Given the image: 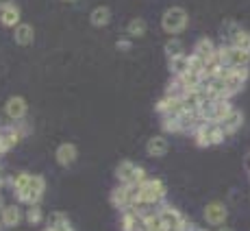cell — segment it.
<instances>
[{"mask_svg": "<svg viewBox=\"0 0 250 231\" xmlns=\"http://www.w3.org/2000/svg\"><path fill=\"white\" fill-rule=\"evenodd\" d=\"M44 194H46V179H44V175H33L28 187L22 192L20 196H18V203L26 205V208H31V205H40V201L44 199Z\"/></svg>", "mask_w": 250, "mask_h": 231, "instance_id": "8992f818", "label": "cell"}, {"mask_svg": "<svg viewBox=\"0 0 250 231\" xmlns=\"http://www.w3.org/2000/svg\"><path fill=\"white\" fill-rule=\"evenodd\" d=\"M20 18H22V11L16 2H11V4H7V7L0 9V24L7 26V28H16L18 24H22Z\"/></svg>", "mask_w": 250, "mask_h": 231, "instance_id": "9a60e30c", "label": "cell"}, {"mask_svg": "<svg viewBox=\"0 0 250 231\" xmlns=\"http://www.w3.org/2000/svg\"><path fill=\"white\" fill-rule=\"evenodd\" d=\"M203 216H205L207 225H211V227H215V229L224 227V223L229 220V208L222 201H211V203L205 205Z\"/></svg>", "mask_w": 250, "mask_h": 231, "instance_id": "52a82bcc", "label": "cell"}, {"mask_svg": "<svg viewBox=\"0 0 250 231\" xmlns=\"http://www.w3.org/2000/svg\"><path fill=\"white\" fill-rule=\"evenodd\" d=\"M89 22H91V26H96V28L107 26V24L111 22V9L104 7V4H98V7H94L89 11Z\"/></svg>", "mask_w": 250, "mask_h": 231, "instance_id": "ffe728a7", "label": "cell"}, {"mask_svg": "<svg viewBox=\"0 0 250 231\" xmlns=\"http://www.w3.org/2000/svg\"><path fill=\"white\" fill-rule=\"evenodd\" d=\"M2 185H4V177H2V172H0V190H2Z\"/></svg>", "mask_w": 250, "mask_h": 231, "instance_id": "d590c367", "label": "cell"}, {"mask_svg": "<svg viewBox=\"0 0 250 231\" xmlns=\"http://www.w3.org/2000/svg\"><path fill=\"white\" fill-rule=\"evenodd\" d=\"M242 124H244V114L239 112V109H233L227 118L220 122V127H222V131H224V136H235V133L242 129Z\"/></svg>", "mask_w": 250, "mask_h": 231, "instance_id": "2e32d148", "label": "cell"}, {"mask_svg": "<svg viewBox=\"0 0 250 231\" xmlns=\"http://www.w3.org/2000/svg\"><path fill=\"white\" fill-rule=\"evenodd\" d=\"M31 179H33V175H31V172H26V170L18 172V175H13L11 179H9V185H11V190L16 192V199H18V196H20L22 192L28 187V184H31Z\"/></svg>", "mask_w": 250, "mask_h": 231, "instance_id": "7402d4cb", "label": "cell"}, {"mask_svg": "<svg viewBox=\"0 0 250 231\" xmlns=\"http://www.w3.org/2000/svg\"><path fill=\"white\" fill-rule=\"evenodd\" d=\"M46 223H48V227L50 229H57V227H61L63 223H68V216H65L63 211H50V214L46 216Z\"/></svg>", "mask_w": 250, "mask_h": 231, "instance_id": "f1b7e54d", "label": "cell"}, {"mask_svg": "<svg viewBox=\"0 0 250 231\" xmlns=\"http://www.w3.org/2000/svg\"><path fill=\"white\" fill-rule=\"evenodd\" d=\"M55 231H76L74 227H72V223H70V220H68V223H63V225H61V227H57Z\"/></svg>", "mask_w": 250, "mask_h": 231, "instance_id": "d6a6232c", "label": "cell"}, {"mask_svg": "<svg viewBox=\"0 0 250 231\" xmlns=\"http://www.w3.org/2000/svg\"><path fill=\"white\" fill-rule=\"evenodd\" d=\"M28 114V103L24 96H11V98L4 103V116H7L11 122H20L26 118Z\"/></svg>", "mask_w": 250, "mask_h": 231, "instance_id": "ba28073f", "label": "cell"}, {"mask_svg": "<svg viewBox=\"0 0 250 231\" xmlns=\"http://www.w3.org/2000/svg\"><path fill=\"white\" fill-rule=\"evenodd\" d=\"M135 170H137V163L135 162L122 160L118 166H115V179H118V184L131 185L133 184V177H135Z\"/></svg>", "mask_w": 250, "mask_h": 231, "instance_id": "4fadbf2b", "label": "cell"}, {"mask_svg": "<svg viewBox=\"0 0 250 231\" xmlns=\"http://www.w3.org/2000/svg\"><path fill=\"white\" fill-rule=\"evenodd\" d=\"M166 196H167V187L161 179H150L144 181L139 185V199L137 201H144V203L152 205V208H161L166 205Z\"/></svg>", "mask_w": 250, "mask_h": 231, "instance_id": "6da1fadb", "label": "cell"}, {"mask_svg": "<svg viewBox=\"0 0 250 231\" xmlns=\"http://www.w3.org/2000/svg\"><path fill=\"white\" fill-rule=\"evenodd\" d=\"M22 220H24V211L18 208L16 203L4 205V209L0 211V223H2V227H7V229H16Z\"/></svg>", "mask_w": 250, "mask_h": 231, "instance_id": "7c38bea8", "label": "cell"}, {"mask_svg": "<svg viewBox=\"0 0 250 231\" xmlns=\"http://www.w3.org/2000/svg\"><path fill=\"white\" fill-rule=\"evenodd\" d=\"M185 112V105H183V98H174V96H163V98L157 103V114L161 116H172V118H179V116Z\"/></svg>", "mask_w": 250, "mask_h": 231, "instance_id": "9c48e42d", "label": "cell"}, {"mask_svg": "<svg viewBox=\"0 0 250 231\" xmlns=\"http://www.w3.org/2000/svg\"><path fill=\"white\" fill-rule=\"evenodd\" d=\"M198 231H209V229H205V227H198Z\"/></svg>", "mask_w": 250, "mask_h": 231, "instance_id": "ab89813d", "label": "cell"}, {"mask_svg": "<svg viewBox=\"0 0 250 231\" xmlns=\"http://www.w3.org/2000/svg\"><path fill=\"white\" fill-rule=\"evenodd\" d=\"M167 70H170L172 76H181L189 70V61H187V55L174 57V59H167Z\"/></svg>", "mask_w": 250, "mask_h": 231, "instance_id": "cb8c5ba5", "label": "cell"}, {"mask_svg": "<svg viewBox=\"0 0 250 231\" xmlns=\"http://www.w3.org/2000/svg\"><path fill=\"white\" fill-rule=\"evenodd\" d=\"M55 160H57V163H59L61 168L74 166V162L79 160V148H76L72 142L59 144V146H57V151H55Z\"/></svg>", "mask_w": 250, "mask_h": 231, "instance_id": "30bf717a", "label": "cell"}, {"mask_svg": "<svg viewBox=\"0 0 250 231\" xmlns=\"http://www.w3.org/2000/svg\"><path fill=\"white\" fill-rule=\"evenodd\" d=\"M187 24H189V13L183 7H170L161 16V28L172 37H176L179 33L185 31Z\"/></svg>", "mask_w": 250, "mask_h": 231, "instance_id": "7a4b0ae2", "label": "cell"}, {"mask_svg": "<svg viewBox=\"0 0 250 231\" xmlns=\"http://www.w3.org/2000/svg\"><path fill=\"white\" fill-rule=\"evenodd\" d=\"M159 216H161L163 225H166V227H170V229H174V231H181V227L187 223L185 216H183L176 208H172V205H161V208H159Z\"/></svg>", "mask_w": 250, "mask_h": 231, "instance_id": "8fae6325", "label": "cell"}, {"mask_svg": "<svg viewBox=\"0 0 250 231\" xmlns=\"http://www.w3.org/2000/svg\"><path fill=\"white\" fill-rule=\"evenodd\" d=\"M170 151V142L166 136H155L146 142V153L150 157H166Z\"/></svg>", "mask_w": 250, "mask_h": 231, "instance_id": "e0dca14e", "label": "cell"}, {"mask_svg": "<svg viewBox=\"0 0 250 231\" xmlns=\"http://www.w3.org/2000/svg\"><path fill=\"white\" fill-rule=\"evenodd\" d=\"M44 231H55V229H50V227H46V229H44Z\"/></svg>", "mask_w": 250, "mask_h": 231, "instance_id": "60d3db41", "label": "cell"}, {"mask_svg": "<svg viewBox=\"0 0 250 231\" xmlns=\"http://www.w3.org/2000/svg\"><path fill=\"white\" fill-rule=\"evenodd\" d=\"M218 57L222 61V66H230V68H248L250 64V52L239 50V48L227 44V42L222 46H218Z\"/></svg>", "mask_w": 250, "mask_h": 231, "instance_id": "5b68a950", "label": "cell"}, {"mask_svg": "<svg viewBox=\"0 0 250 231\" xmlns=\"http://www.w3.org/2000/svg\"><path fill=\"white\" fill-rule=\"evenodd\" d=\"M4 209V201H2V194H0V211Z\"/></svg>", "mask_w": 250, "mask_h": 231, "instance_id": "8d00e7d4", "label": "cell"}, {"mask_svg": "<svg viewBox=\"0 0 250 231\" xmlns=\"http://www.w3.org/2000/svg\"><path fill=\"white\" fill-rule=\"evenodd\" d=\"M215 231H235V229H230V227H227V225H224V227H218Z\"/></svg>", "mask_w": 250, "mask_h": 231, "instance_id": "e575fe53", "label": "cell"}, {"mask_svg": "<svg viewBox=\"0 0 250 231\" xmlns=\"http://www.w3.org/2000/svg\"><path fill=\"white\" fill-rule=\"evenodd\" d=\"M13 40H16L18 46H31L33 42H35V28H33V24H18L16 28H13Z\"/></svg>", "mask_w": 250, "mask_h": 231, "instance_id": "ac0fdd59", "label": "cell"}, {"mask_svg": "<svg viewBox=\"0 0 250 231\" xmlns=\"http://www.w3.org/2000/svg\"><path fill=\"white\" fill-rule=\"evenodd\" d=\"M131 46H133V40H131V37H126V40H118V42H115V48H118V50H122V52L131 50Z\"/></svg>", "mask_w": 250, "mask_h": 231, "instance_id": "4dcf8cb0", "label": "cell"}, {"mask_svg": "<svg viewBox=\"0 0 250 231\" xmlns=\"http://www.w3.org/2000/svg\"><path fill=\"white\" fill-rule=\"evenodd\" d=\"M24 220L28 225H42L46 220V214L40 205H31V208H26V211H24Z\"/></svg>", "mask_w": 250, "mask_h": 231, "instance_id": "484cf974", "label": "cell"}, {"mask_svg": "<svg viewBox=\"0 0 250 231\" xmlns=\"http://www.w3.org/2000/svg\"><path fill=\"white\" fill-rule=\"evenodd\" d=\"M224 139H227V136H224L220 122H203L194 131V142H196V146H200V148L218 146V144H222Z\"/></svg>", "mask_w": 250, "mask_h": 231, "instance_id": "3957f363", "label": "cell"}, {"mask_svg": "<svg viewBox=\"0 0 250 231\" xmlns=\"http://www.w3.org/2000/svg\"><path fill=\"white\" fill-rule=\"evenodd\" d=\"M18 127V131H20V136L24 138V136H28V133H31V127H28L26 122H24V120H20V122H13Z\"/></svg>", "mask_w": 250, "mask_h": 231, "instance_id": "1f68e13d", "label": "cell"}, {"mask_svg": "<svg viewBox=\"0 0 250 231\" xmlns=\"http://www.w3.org/2000/svg\"><path fill=\"white\" fill-rule=\"evenodd\" d=\"M61 2H76V0H61Z\"/></svg>", "mask_w": 250, "mask_h": 231, "instance_id": "f35d334b", "label": "cell"}, {"mask_svg": "<svg viewBox=\"0 0 250 231\" xmlns=\"http://www.w3.org/2000/svg\"><path fill=\"white\" fill-rule=\"evenodd\" d=\"M187 61H189V72H196V74H200V76L205 74L207 61L200 55H196V52H189V55H187Z\"/></svg>", "mask_w": 250, "mask_h": 231, "instance_id": "83f0119b", "label": "cell"}, {"mask_svg": "<svg viewBox=\"0 0 250 231\" xmlns=\"http://www.w3.org/2000/svg\"><path fill=\"white\" fill-rule=\"evenodd\" d=\"M11 2H13V0H0V9L7 7V4H11Z\"/></svg>", "mask_w": 250, "mask_h": 231, "instance_id": "836d02e7", "label": "cell"}, {"mask_svg": "<svg viewBox=\"0 0 250 231\" xmlns=\"http://www.w3.org/2000/svg\"><path fill=\"white\" fill-rule=\"evenodd\" d=\"M139 199V185H122L118 184L109 194V203L113 205L115 209L124 211V209H131V205Z\"/></svg>", "mask_w": 250, "mask_h": 231, "instance_id": "277c9868", "label": "cell"}, {"mask_svg": "<svg viewBox=\"0 0 250 231\" xmlns=\"http://www.w3.org/2000/svg\"><path fill=\"white\" fill-rule=\"evenodd\" d=\"M163 50H166L167 59H174V57L187 55V52H185V44H183L179 37H170V40L166 42V46H163Z\"/></svg>", "mask_w": 250, "mask_h": 231, "instance_id": "d4e9b609", "label": "cell"}, {"mask_svg": "<svg viewBox=\"0 0 250 231\" xmlns=\"http://www.w3.org/2000/svg\"><path fill=\"white\" fill-rule=\"evenodd\" d=\"M161 129H163L166 133H181L179 118H172V116H163V118H161Z\"/></svg>", "mask_w": 250, "mask_h": 231, "instance_id": "f546056e", "label": "cell"}, {"mask_svg": "<svg viewBox=\"0 0 250 231\" xmlns=\"http://www.w3.org/2000/svg\"><path fill=\"white\" fill-rule=\"evenodd\" d=\"M146 33H148V24L144 18H133V20L126 24V35L131 37V40H139V37H144Z\"/></svg>", "mask_w": 250, "mask_h": 231, "instance_id": "603a6c76", "label": "cell"}, {"mask_svg": "<svg viewBox=\"0 0 250 231\" xmlns=\"http://www.w3.org/2000/svg\"><path fill=\"white\" fill-rule=\"evenodd\" d=\"M191 52L200 55L207 61V59H211V57L218 52V46L213 44V40H211V37H200V40L194 44V50H191Z\"/></svg>", "mask_w": 250, "mask_h": 231, "instance_id": "44dd1931", "label": "cell"}, {"mask_svg": "<svg viewBox=\"0 0 250 231\" xmlns=\"http://www.w3.org/2000/svg\"><path fill=\"white\" fill-rule=\"evenodd\" d=\"M227 44H233L235 48H239V50L250 52V31H244V28H239V31L233 35V40L227 42Z\"/></svg>", "mask_w": 250, "mask_h": 231, "instance_id": "4316f807", "label": "cell"}, {"mask_svg": "<svg viewBox=\"0 0 250 231\" xmlns=\"http://www.w3.org/2000/svg\"><path fill=\"white\" fill-rule=\"evenodd\" d=\"M4 153H7V151H4V148H2V144H0V157H2Z\"/></svg>", "mask_w": 250, "mask_h": 231, "instance_id": "74e56055", "label": "cell"}, {"mask_svg": "<svg viewBox=\"0 0 250 231\" xmlns=\"http://www.w3.org/2000/svg\"><path fill=\"white\" fill-rule=\"evenodd\" d=\"M233 103H230L229 98H218V100H213V109H211V118H209V122H222L227 116L233 112Z\"/></svg>", "mask_w": 250, "mask_h": 231, "instance_id": "d6986e66", "label": "cell"}, {"mask_svg": "<svg viewBox=\"0 0 250 231\" xmlns=\"http://www.w3.org/2000/svg\"><path fill=\"white\" fill-rule=\"evenodd\" d=\"M20 139H22V136H20V131H18V127L13 122L0 129V144H2V148L7 153L11 151V148H16L18 144H20Z\"/></svg>", "mask_w": 250, "mask_h": 231, "instance_id": "5bb4252c", "label": "cell"}]
</instances>
